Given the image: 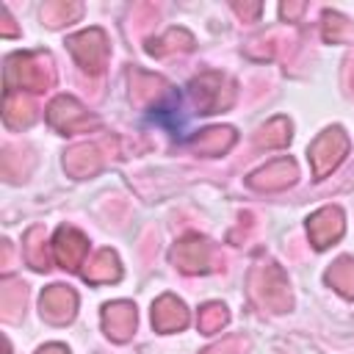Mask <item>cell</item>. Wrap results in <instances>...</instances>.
<instances>
[{"label": "cell", "mask_w": 354, "mask_h": 354, "mask_svg": "<svg viewBox=\"0 0 354 354\" xmlns=\"http://www.w3.org/2000/svg\"><path fill=\"white\" fill-rule=\"evenodd\" d=\"M55 83L53 58L47 53H17L6 61V91H44Z\"/></svg>", "instance_id": "obj_1"}, {"label": "cell", "mask_w": 354, "mask_h": 354, "mask_svg": "<svg viewBox=\"0 0 354 354\" xmlns=\"http://www.w3.org/2000/svg\"><path fill=\"white\" fill-rule=\"evenodd\" d=\"M249 290L254 301L271 313H285L290 310V285L285 271L277 263H260L249 274Z\"/></svg>", "instance_id": "obj_2"}, {"label": "cell", "mask_w": 354, "mask_h": 354, "mask_svg": "<svg viewBox=\"0 0 354 354\" xmlns=\"http://www.w3.org/2000/svg\"><path fill=\"white\" fill-rule=\"evenodd\" d=\"M191 97L199 113H218L232 105L235 100V86L227 75L221 72H202L191 80Z\"/></svg>", "instance_id": "obj_3"}, {"label": "cell", "mask_w": 354, "mask_h": 354, "mask_svg": "<svg viewBox=\"0 0 354 354\" xmlns=\"http://www.w3.org/2000/svg\"><path fill=\"white\" fill-rule=\"evenodd\" d=\"M348 155V136L343 127H326L307 149V158H310V166H313V174L321 180L326 177L332 169L340 166V160Z\"/></svg>", "instance_id": "obj_4"}, {"label": "cell", "mask_w": 354, "mask_h": 354, "mask_svg": "<svg viewBox=\"0 0 354 354\" xmlns=\"http://www.w3.org/2000/svg\"><path fill=\"white\" fill-rule=\"evenodd\" d=\"M66 47L72 53V58L77 61L80 69H86L88 75H100L108 64V36L100 28H88L83 33H75L66 39Z\"/></svg>", "instance_id": "obj_5"}, {"label": "cell", "mask_w": 354, "mask_h": 354, "mask_svg": "<svg viewBox=\"0 0 354 354\" xmlns=\"http://www.w3.org/2000/svg\"><path fill=\"white\" fill-rule=\"evenodd\" d=\"M47 122L64 133V136H72V133H88L94 127H100V119L91 116L75 97H55L47 108Z\"/></svg>", "instance_id": "obj_6"}, {"label": "cell", "mask_w": 354, "mask_h": 354, "mask_svg": "<svg viewBox=\"0 0 354 354\" xmlns=\"http://www.w3.org/2000/svg\"><path fill=\"white\" fill-rule=\"evenodd\" d=\"M210 260H213V246L199 238V235H185L174 243L171 249V263L183 271V274H199V271H207L210 268Z\"/></svg>", "instance_id": "obj_7"}, {"label": "cell", "mask_w": 354, "mask_h": 354, "mask_svg": "<svg viewBox=\"0 0 354 354\" xmlns=\"http://www.w3.org/2000/svg\"><path fill=\"white\" fill-rule=\"evenodd\" d=\"M346 230V221H343V210L329 205V207H321L315 210L310 218H307V235H310V243L315 249H326L329 243H335Z\"/></svg>", "instance_id": "obj_8"}, {"label": "cell", "mask_w": 354, "mask_h": 354, "mask_svg": "<svg viewBox=\"0 0 354 354\" xmlns=\"http://www.w3.org/2000/svg\"><path fill=\"white\" fill-rule=\"evenodd\" d=\"M296 177H299L296 160L293 158H277V160L266 163L263 169H257L249 177V185L257 188V191H282V188L293 185Z\"/></svg>", "instance_id": "obj_9"}, {"label": "cell", "mask_w": 354, "mask_h": 354, "mask_svg": "<svg viewBox=\"0 0 354 354\" xmlns=\"http://www.w3.org/2000/svg\"><path fill=\"white\" fill-rule=\"evenodd\" d=\"M39 307H41V318L44 321L66 324V321H72V315L77 310V296L66 285H50V288H44Z\"/></svg>", "instance_id": "obj_10"}, {"label": "cell", "mask_w": 354, "mask_h": 354, "mask_svg": "<svg viewBox=\"0 0 354 354\" xmlns=\"http://www.w3.org/2000/svg\"><path fill=\"white\" fill-rule=\"evenodd\" d=\"M86 252H88V241H86V235H83L80 230H75V227H61V230L55 232V238H53V254H55V260H58L64 268L75 271L77 266H83Z\"/></svg>", "instance_id": "obj_11"}, {"label": "cell", "mask_w": 354, "mask_h": 354, "mask_svg": "<svg viewBox=\"0 0 354 354\" xmlns=\"http://www.w3.org/2000/svg\"><path fill=\"white\" fill-rule=\"evenodd\" d=\"M102 326H105V335L111 340H116V343L130 340V335L136 329V307L130 301L105 304V310H102Z\"/></svg>", "instance_id": "obj_12"}, {"label": "cell", "mask_w": 354, "mask_h": 354, "mask_svg": "<svg viewBox=\"0 0 354 354\" xmlns=\"http://www.w3.org/2000/svg\"><path fill=\"white\" fill-rule=\"evenodd\" d=\"M185 324H188V310H185V304H183L177 296L163 293V296L152 304V326H155L158 332L169 335V332L183 329Z\"/></svg>", "instance_id": "obj_13"}, {"label": "cell", "mask_w": 354, "mask_h": 354, "mask_svg": "<svg viewBox=\"0 0 354 354\" xmlns=\"http://www.w3.org/2000/svg\"><path fill=\"white\" fill-rule=\"evenodd\" d=\"M102 163H105V158H102V152H100L97 144H77V147H72L64 155V169L72 177H77V180L97 174L102 169Z\"/></svg>", "instance_id": "obj_14"}, {"label": "cell", "mask_w": 354, "mask_h": 354, "mask_svg": "<svg viewBox=\"0 0 354 354\" xmlns=\"http://www.w3.org/2000/svg\"><path fill=\"white\" fill-rule=\"evenodd\" d=\"M163 94H169V86H166L163 77L141 72V69L130 72V97H133V102H138V105H158V100Z\"/></svg>", "instance_id": "obj_15"}, {"label": "cell", "mask_w": 354, "mask_h": 354, "mask_svg": "<svg viewBox=\"0 0 354 354\" xmlns=\"http://www.w3.org/2000/svg\"><path fill=\"white\" fill-rule=\"evenodd\" d=\"M119 277H122L119 257H116V252H111V249L97 252V254L86 263V268H83V279H86V282H94V285L116 282Z\"/></svg>", "instance_id": "obj_16"}, {"label": "cell", "mask_w": 354, "mask_h": 354, "mask_svg": "<svg viewBox=\"0 0 354 354\" xmlns=\"http://www.w3.org/2000/svg\"><path fill=\"white\" fill-rule=\"evenodd\" d=\"M3 119H6V124L14 127V130L28 127V124L36 119V105L25 97V91H6Z\"/></svg>", "instance_id": "obj_17"}, {"label": "cell", "mask_w": 354, "mask_h": 354, "mask_svg": "<svg viewBox=\"0 0 354 354\" xmlns=\"http://www.w3.org/2000/svg\"><path fill=\"white\" fill-rule=\"evenodd\" d=\"M232 144H235V130H232V127H210V130H202V133L194 138L191 147H194L199 155L213 158V155L227 152Z\"/></svg>", "instance_id": "obj_18"}, {"label": "cell", "mask_w": 354, "mask_h": 354, "mask_svg": "<svg viewBox=\"0 0 354 354\" xmlns=\"http://www.w3.org/2000/svg\"><path fill=\"white\" fill-rule=\"evenodd\" d=\"M191 47H194V36H191L185 28H171V30H166L163 36L152 39V41L147 44V53L163 58V55L183 53V50H191Z\"/></svg>", "instance_id": "obj_19"}, {"label": "cell", "mask_w": 354, "mask_h": 354, "mask_svg": "<svg viewBox=\"0 0 354 354\" xmlns=\"http://www.w3.org/2000/svg\"><path fill=\"white\" fill-rule=\"evenodd\" d=\"M80 14H83V6L80 3H69V0H53V3L41 6V22L47 28L69 25V22L80 19Z\"/></svg>", "instance_id": "obj_20"}, {"label": "cell", "mask_w": 354, "mask_h": 354, "mask_svg": "<svg viewBox=\"0 0 354 354\" xmlns=\"http://www.w3.org/2000/svg\"><path fill=\"white\" fill-rule=\"evenodd\" d=\"M254 141H257V147H263V149L285 147V144L290 141V122H288L285 116H274L271 122H266V124L257 130Z\"/></svg>", "instance_id": "obj_21"}, {"label": "cell", "mask_w": 354, "mask_h": 354, "mask_svg": "<svg viewBox=\"0 0 354 354\" xmlns=\"http://www.w3.org/2000/svg\"><path fill=\"white\" fill-rule=\"evenodd\" d=\"M326 282L346 299H354V257H340L326 271Z\"/></svg>", "instance_id": "obj_22"}, {"label": "cell", "mask_w": 354, "mask_h": 354, "mask_svg": "<svg viewBox=\"0 0 354 354\" xmlns=\"http://www.w3.org/2000/svg\"><path fill=\"white\" fill-rule=\"evenodd\" d=\"M25 307V285L17 279H6L0 288V310L6 321H17L19 310Z\"/></svg>", "instance_id": "obj_23"}, {"label": "cell", "mask_w": 354, "mask_h": 354, "mask_svg": "<svg viewBox=\"0 0 354 354\" xmlns=\"http://www.w3.org/2000/svg\"><path fill=\"white\" fill-rule=\"evenodd\" d=\"M25 260L36 271H47L50 268V254H47V246H44V232L39 227L28 230V235H25Z\"/></svg>", "instance_id": "obj_24"}, {"label": "cell", "mask_w": 354, "mask_h": 354, "mask_svg": "<svg viewBox=\"0 0 354 354\" xmlns=\"http://www.w3.org/2000/svg\"><path fill=\"white\" fill-rule=\"evenodd\" d=\"M227 321H230V313H227V307H224L221 301H210V304H205V307L199 310V329H202L205 335L218 332Z\"/></svg>", "instance_id": "obj_25"}, {"label": "cell", "mask_w": 354, "mask_h": 354, "mask_svg": "<svg viewBox=\"0 0 354 354\" xmlns=\"http://www.w3.org/2000/svg\"><path fill=\"white\" fill-rule=\"evenodd\" d=\"M348 36H351L348 19L340 17V14H335V11H326V14H324V39L335 44V41H343V39H348Z\"/></svg>", "instance_id": "obj_26"}, {"label": "cell", "mask_w": 354, "mask_h": 354, "mask_svg": "<svg viewBox=\"0 0 354 354\" xmlns=\"http://www.w3.org/2000/svg\"><path fill=\"white\" fill-rule=\"evenodd\" d=\"M202 354H246V340L232 335V337H224L221 343H216V346L205 348Z\"/></svg>", "instance_id": "obj_27"}, {"label": "cell", "mask_w": 354, "mask_h": 354, "mask_svg": "<svg viewBox=\"0 0 354 354\" xmlns=\"http://www.w3.org/2000/svg\"><path fill=\"white\" fill-rule=\"evenodd\" d=\"M301 11H304V3H282V6H279V14H282L288 22H293Z\"/></svg>", "instance_id": "obj_28"}, {"label": "cell", "mask_w": 354, "mask_h": 354, "mask_svg": "<svg viewBox=\"0 0 354 354\" xmlns=\"http://www.w3.org/2000/svg\"><path fill=\"white\" fill-rule=\"evenodd\" d=\"M232 8H235L243 19H254V17L260 14V3H252V6H246V3H235Z\"/></svg>", "instance_id": "obj_29"}, {"label": "cell", "mask_w": 354, "mask_h": 354, "mask_svg": "<svg viewBox=\"0 0 354 354\" xmlns=\"http://www.w3.org/2000/svg\"><path fill=\"white\" fill-rule=\"evenodd\" d=\"M0 17H3V36H14V33H17V28L11 25V14H8V8H6V6L0 8Z\"/></svg>", "instance_id": "obj_30"}, {"label": "cell", "mask_w": 354, "mask_h": 354, "mask_svg": "<svg viewBox=\"0 0 354 354\" xmlns=\"http://www.w3.org/2000/svg\"><path fill=\"white\" fill-rule=\"evenodd\" d=\"M36 354H69V351H66L61 343H50V346H44V348H39Z\"/></svg>", "instance_id": "obj_31"}]
</instances>
